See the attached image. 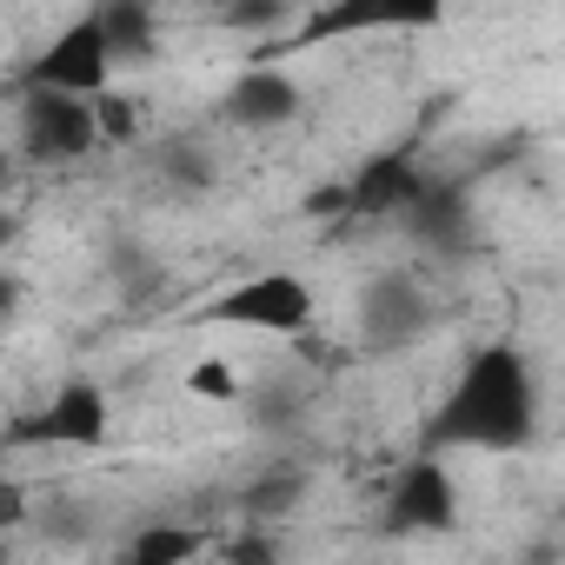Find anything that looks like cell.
<instances>
[{"instance_id": "cell-1", "label": "cell", "mask_w": 565, "mask_h": 565, "mask_svg": "<svg viewBox=\"0 0 565 565\" xmlns=\"http://www.w3.org/2000/svg\"><path fill=\"white\" fill-rule=\"evenodd\" d=\"M446 426L479 446H512L532 426V373L512 353H486L459 373V393L446 406Z\"/></svg>"}, {"instance_id": "cell-2", "label": "cell", "mask_w": 565, "mask_h": 565, "mask_svg": "<svg viewBox=\"0 0 565 565\" xmlns=\"http://www.w3.org/2000/svg\"><path fill=\"white\" fill-rule=\"evenodd\" d=\"M206 320H220L233 333H266V340L294 347V340H307L320 327V294H313V279H300L287 266H259V273H246L239 287H226L206 307Z\"/></svg>"}, {"instance_id": "cell-3", "label": "cell", "mask_w": 565, "mask_h": 565, "mask_svg": "<svg viewBox=\"0 0 565 565\" xmlns=\"http://www.w3.org/2000/svg\"><path fill=\"white\" fill-rule=\"evenodd\" d=\"M100 100L28 87L14 94V153L21 160H87L100 147Z\"/></svg>"}, {"instance_id": "cell-4", "label": "cell", "mask_w": 565, "mask_h": 565, "mask_svg": "<svg viewBox=\"0 0 565 565\" xmlns=\"http://www.w3.org/2000/svg\"><path fill=\"white\" fill-rule=\"evenodd\" d=\"M459 512V492L439 466H413L393 479V505H386V525L393 532H446Z\"/></svg>"}, {"instance_id": "cell-5", "label": "cell", "mask_w": 565, "mask_h": 565, "mask_svg": "<svg viewBox=\"0 0 565 565\" xmlns=\"http://www.w3.org/2000/svg\"><path fill=\"white\" fill-rule=\"evenodd\" d=\"M294 114H300V87L279 67H246L226 87V120H239V127H287Z\"/></svg>"}, {"instance_id": "cell-6", "label": "cell", "mask_w": 565, "mask_h": 565, "mask_svg": "<svg viewBox=\"0 0 565 565\" xmlns=\"http://www.w3.org/2000/svg\"><path fill=\"white\" fill-rule=\"evenodd\" d=\"M54 446H100L107 439V393L87 386V380H67L54 399H47V426H41Z\"/></svg>"}, {"instance_id": "cell-7", "label": "cell", "mask_w": 565, "mask_h": 565, "mask_svg": "<svg viewBox=\"0 0 565 565\" xmlns=\"http://www.w3.org/2000/svg\"><path fill=\"white\" fill-rule=\"evenodd\" d=\"M180 386H186V399H213V406H246V393H253V380L239 373L233 353H200L180 373Z\"/></svg>"}]
</instances>
